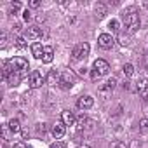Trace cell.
Returning <instances> with one entry per match:
<instances>
[{
    "instance_id": "1",
    "label": "cell",
    "mask_w": 148,
    "mask_h": 148,
    "mask_svg": "<svg viewBox=\"0 0 148 148\" xmlns=\"http://www.w3.org/2000/svg\"><path fill=\"white\" fill-rule=\"evenodd\" d=\"M122 19H124L125 26L129 28V32H136V30L139 28V25H141V21H139V14L136 12V9H127V11H124Z\"/></svg>"
},
{
    "instance_id": "2",
    "label": "cell",
    "mask_w": 148,
    "mask_h": 148,
    "mask_svg": "<svg viewBox=\"0 0 148 148\" xmlns=\"http://www.w3.org/2000/svg\"><path fill=\"white\" fill-rule=\"evenodd\" d=\"M89 52H91V45H89L87 42H82V44L75 45L71 56H73V59H86V58L89 56Z\"/></svg>"
},
{
    "instance_id": "3",
    "label": "cell",
    "mask_w": 148,
    "mask_h": 148,
    "mask_svg": "<svg viewBox=\"0 0 148 148\" xmlns=\"http://www.w3.org/2000/svg\"><path fill=\"white\" fill-rule=\"evenodd\" d=\"M44 82H45V77L42 75L38 70H33V71L30 73L28 84H30V87H32V89H38V87H42V84H44Z\"/></svg>"
},
{
    "instance_id": "4",
    "label": "cell",
    "mask_w": 148,
    "mask_h": 148,
    "mask_svg": "<svg viewBox=\"0 0 148 148\" xmlns=\"http://www.w3.org/2000/svg\"><path fill=\"white\" fill-rule=\"evenodd\" d=\"M113 44H115V38H113L110 33H101V35L98 37V45H99L101 49H105V51L112 49Z\"/></svg>"
},
{
    "instance_id": "5",
    "label": "cell",
    "mask_w": 148,
    "mask_h": 148,
    "mask_svg": "<svg viewBox=\"0 0 148 148\" xmlns=\"http://www.w3.org/2000/svg\"><path fill=\"white\" fill-rule=\"evenodd\" d=\"M73 84H75V77H73L71 71H61V82H59V87L61 89H70Z\"/></svg>"
},
{
    "instance_id": "6",
    "label": "cell",
    "mask_w": 148,
    "mask_h": 148,
    "mask_svg": "<svg viewBox=\"0 0 148 148\" xmlns=\"http://www.w3.org/2000/svg\"><path fill=\"white\" fill-rule=\"evenodd\" d=\"M9 63H11V64H12V68H14V70H18V71H26V70L30 68V64H28V59H25V58H21V56H16V58H12Z\"/></svg>"
},
{
    "instance_id": "7",
    "label": "cell",
    "mask_w": 148,
    "mask_h": 148,
    "mask_svg": "<svg viewBox=\"0 0 148 148\" xmlns=\"http://www.w3.org/2000/svg\"><path fill=\"white\" fill-rule=\"evenodd\" d=\"M40 37H42V28H40V26H37V25L28 26V28H26V32H25V38H30V40H38Z\"/></svg>"
},
{
    "instance_id": "8",
    "label": "cell",
    "mask_w": 148,
    "mask_h": 148,
    "mask_svg": "<svg viewBox=\"0 0 148 148\" xmlns=\"http://www.w3.org/2000/svg\"><path fill=\"white\" fill-rule=\"evenodd\" d=\"M92 105H94V98L89 94H84L77 99V106L80 110H89V108H92Z\"/></svg>"
},
{
    "instance_id": "9",
    "label": "cell",
    "mask_w": 148,
    "mask_h": 148,
    "mask_svg": "<svg viewBox=\"0 0 148 148\" xmlns=\"http://www.w3.org/2000/svg\"><path fill=\"white\" fill-rule=\"evenodd\" d=\"M92 68L99 73V75H108V71H110V64L105 59H96L94 64H92Z\"/></svg>"
},
{
    "instance_id": "10",
    "label": "cell",
    "mask_w": 148,
    "mask_h": 148,
    "mask_svg": "<svg viewBox=\"0 0 148 148\" xmlns=\"http://www.w3.org/2000/svg\"><path fill=\"white\" fill-rule=\"evenodd\" d=\"M51 132H52V136H54L56 141H58V139H61V138L66 134V125H64L63 122H56V124L51 127Z\"/></svg>"
},
{
    "instance_id": "11",
    "label": "cell",
    "mask_w": 148,
    "mask_h": 148,
    "mask_svg": "<svg viewBox=\"0 0 148 148\" xmlns=\"http://www.w3.org/2000/svg\"><path fill=\"white\" fill-rule=\"evenodd\" d=\"M61 122H63L64 125H75V124H77V117L73 115L70 110H63V112H61Z\"/></svg>"
},
{
    "instance_id": "12",
    "label": "cell",
    "mask_w": 148,
    "mask_h": 148,
    "mask_svg": "<svg viewBox=\"0 0 148 148\" xmlns=\"http://www.w3.org/2000/svg\"><path fill=\"white\" fill-rule=\"evenodd\" d=\"M45 82H47L49 86L59 84V82H61V73H59L58 70H51V71L47 73V77H45Z\"/></svg>"
},
{
    "instance_id": "13",
    "label": "cell",
    "mask_w": 148,
    "mask_h": 148,
    "mask_svg": "<svg viewBox=\"0 0 148 148\" xmlns=\"http://www.w3.org/2000/svg\"><path fill=\"white\" fill-rule=\"evenodd\" d=\"M44 51H45V47H42L40 42H33L32 44V54H33V58L42 59L44 58Z\"/></svg>"
},
{
    "instance_id": "14",
    "label": "cell",
    "mask_w": 148,
    "mask_h": 148,
    "mask_svg": "<svg viewBox=\"0 0 148 148\" xmlns=\"http://www.w3.org/2000/svg\"><path fill=\"white\" fill-rule=\"evenodd\" d=\"M7 82H9V86H11V87H16V86H19V82H21V71L14 70V71L11 73V75H9Z\"/></svg>"
},
{
    "instance_id": "15",
    "label": "cell",
    "mask_w": 148,
    "mask_h": 148,
    "mask_svg": "<svg viewBox=\"0 0 148 148\" xmlns=\"http://www.w3.org/2000/svg\"><path fill=\"white\" fill-rule=\"evenodd\" d=\"M7 125H9V129H11V132H12V134L23 132V129H21V124H19V120H18V119H11V120L7 122Z\"/></svg>"
},
{
    "instance_id": "16",
    "label": "cell",
    "mask_w": 148,
    "mask_h": 148,
    "mask_svg": "<svg viewBox=\"0 0 148 148\" xmlns=\"http://www.w3.org/2000/svg\"><path fill=\"white\" fill-rule=\"evenodd\" d=\"M52 59H54V49H52L51 45H47L45 51H44V58H42V61H44L45 64H49V63H52Z\"/></svg>"
},
{
    "instance_id": "17",
    "label": "cell",
    "mask_w": 148,
    "mask_h": 148,
    "mask_svg": "<svg viewBox=\"0 0 148 148\" xmlns=\"http://www.w3.org/2000/svg\"><path fill=\"white\" fill-rule=\"evenodd\" d=\"M136 91H138L139 94L148 92V79H139V80L136 82Z\"/></svg>"
},
{
    "instance_id": "18",
    "label": "cell",
    "mask_w": 148,
    "mask_h": 148,
    "mask_svg": "<svg viewBox=\"0 0 148 148\" xmlns=\"http://www.w3.org/2000/svg\"><path fill=\"white\" fill-rule=\"evenodd\" d=\"M106 11H108V9H106L105 4H98V5H96V18H98V19H103V18L106 16Z\"/></svg>"
},
{
    "instance_id": "19",
    "label": "cell",
    "mask_w": 148,
    "mask_h": 148,
    "mask_svg": "<svg viewBox=\"0 0 148 148\" xmlns=\"http://www.w3.org/2000/svg\"><path fill=\"white\" fill-rule=\"evenodd\" d=\"M108 28H110L112 32L119 33V32H120V21H119V19H112V21L108 23Z\"/></svg>"
},
{
    "instance_id": "20",
    "label": "cell",
    "mask_w": 148,
    "mask_h": 148,
    "mask_svg": "<svg viewBox=\"0 0 148 148\" xmlns=\"http://www.w3.org/2000/svg\"><path fill=\"white\" fill-rule=\"evenodd\" d=\"M122 71H124V75H125V77H131L132 73H134V66H132L131 63H125L124 68H122Z\"/></svg>"
},
{
    "instance_id": "21",
    "label": "cell",
    "mask_w": 148,
    "mask_h": 148,
    "mask_svg": "<svg viewBox=\"0 0 148 148\" xmlns=\"http://www.w3.org/2000/svg\"><path fill=\"white\" fill-rule=\"evenodd\" d=\"M139 131L143 134H148V119H141L139 120Z\"/></svg>"
},
{
    "instance_id": "22",
    "label": "cell",
    "mask_w": 148,
    "mask_h": 148,
    "mask_svg": "<svg viewBox=\"0 0 148 148\" xmlns=\"http://www.w3.org/2000/svg\"><path fill=\"white\" fill-rule=\"evenodd\" d=\"M110 148H127V145H125V141H122V139H115V141L110 143Z\"/></svg>"
},
{
    "instance_id": "23",
    "label": "cell",
    "mask_w": 148,
    "mask_h": 148,
    "mask_svg": "<svg viewBox=\"0 0 148 148\" xmlns=\"http://www.w3.org/2000/svg\"><path fill=\"white\" fill-rule=\"evenodd\" d=\"M14 45H16V47H19V49L26 47V38H25V37H18V38L14 40Z\"/></svg>"
},
{
    "instance_id": "24",
    "label": "cell",
    "mask_w": 148,
    "mask_h": 148,
    "mask_svg": "<svg viewBox=\"0 0 148 148\" xmlns=\"http://www.w3.org/2000/svg\"><path fill=\"white\" fill-rule=\"evenodd\" d=\"M19 11H21V4H19V2H12V4H11V12H12V14H18Z\"/></svg>"
},
{
    "instance_id": "25",
    "label": "cell",
    "mask_w": 148,
    "mask_h": 148,
    "mask_svg": "<svg viewBox=\"0 0 148 148\" xmlns=\"http://www.w3.org/2000/svg\"><path fill=\"white\" fill-rule=\"evenodd\" d=\"M9 131H11V129H9V125H7V124H4V125H2V138H4V139H7V138H9Z\"/></svg>"
},
{
    "instance_id": "26",
    "label": "cell",
    "mask_w": 148,
    "mask_h": 148,
    "mask_svg": "<svg viewBox=\"0 0 148 148\" xmlns=\"http://www.w3.org/2000/svg\"><path fill=\"white\" fill-rule=\"evenodd\" d=\"M37 131H38V132H42V134H44V132H45V131H47V124H37Z\"/></svg>"
},
{
    "instance_id": "27",
    "label": "cell",
    "mask_w": 148,
    "mask_h": 148,
    "mask_svg": "<svg viewBox=\"0 0 148 148\" xmlns=\"http://www.w3.org/2000/svg\"><path fill=\"white\" fill-rule=\"evenodd\" d=\"M23 19H25V21H30V19H32V12H30L28 9L23 11Z\"/></svg>"
},
{
    "instance_id": "28",
    "label": "cell",
    "mask_w": 148,
    "mask_h": 148,
    "mask_svg": "<svg viewBox=\"0 0 148 148\" xmlns=\"http://www.w3.org/2000/svg\"><path fill=\"white\" fill-rule=\"evenodd\" d=\"M30 7H32V9H38V7H40V0H32V2H30Z\"/></svg>"
},
{
    "instance_id": "29",
    "label": "cell",
    "mask_w": 148,
    "mask_h": 148,
    "mask_svg": "<svg viewBox=\"0 0 148 148\" xmlns=\"http://www.w3.org/2000/svg\"><path fill=\"white\" fill-rule=\"evenodd\" d=\"M5 44H7V35H5V33H2V37H0V45L5 47Z\"/></svg>"
},
{
    "instance_id": "30",
    "label": "cell",
    "mask_w": 148,
    "mask_h": 148,
    "mask_svg": "<svg viewBox=\"0 0 148 148\" xmlns=\"http://www.w3.org/2000/svg\"><path fill=\"white\" fill-rule=\"evenodd\" d=\"M120 44H122V45H127V44H129V37L120 35Z\"/></svg>"
},
{
    "instance_id": "31",
    "label": "cell",
    "mask_w": 148,
    "mask_h": 148,
    "mask_svg": "<svg viewBox=\"0 0 148 148\" xmlns=\"http://www.w3.org/2000/svg\"><path fill=\"white\" fill-rule=\"evenodd\" d=\"M115 84H117V80H115V79H110V80L106 82V86H108V87H110L112 91H113V87H115Z\"/></svg>"
},
{
    "instance_id": "32",
    "label": "cell",
    "mask_w": 148,
    "mask_h": 148,
    "mask_svg": "<svg viewBox=\"0 0 148 148\" xmlns=\"http://www.w3.org/2000/svg\"><path fill=\"white\" fill-rule=\"evenodd\" d=\"M51 148H64V145L59 141H54V143H51Z\"/></svg>"
},
{
    "instance_id": "33",
    "label": "cell",
    "mask_w": 148,
    "mask_h": 148,
    "mask_svg": "<svg viewBox=\"0 0 148 148\" xmlns=\"http://www.w3.org/2000/svg\"><path fill=\"white\" fill-rule=\"evenodd\" d=\"M12 148H28V145H25L23 141H19V143H14V146Z\"/></svg>"
},
{
    "instance_id": "34",
    "label": "cell",
    "mask_w": 148,
    "mask_h": 148,
    "mask_svg": "<svg viewBox=\"0 0 148 148\" xmlns=\"http://www.w3.org/2000/svg\"><path fill=\"white\" fill-rule=\"evenodd\" d=\"M99 77H101V75H99V73H98L96 70H92V73H91V79H92V80H98Z\"/></svg>"
},
{
    "instance_id": "35",
    "label": "cell",
    "mask_w": 148,
    "mask_h": 148,
    "mask_svg": "<svg viewBox=\"0 0 148 148\" xmlns=\"http://www.w3.org/2000/svg\"><path fill=\"white\" fill-rule=\"evenodd\" d=\"M37 21H38V23H44V21H45V16H44V14L37 16Z\"/></svg>"
},
{
    "instance_id": "36",
    "label": "cell",
    "mask_w": 148,
    "mask_h": 148,
    "mask_svg": "<svg viewBox=\"0 0 148 148\" xmlns=\"http://www.w3.org/2000/svg\"><path fill=\"white\" fill-rule=\"evenodd\" d=\"M79 148H92V146H89V145H80Z\"/></svg>"
},
{
    "instance_id": "37",
    "label": "cell",
    "mask_w": 148,
    "mask_h": 148,
    "mask_svg": "<svg viewBox=\"0 0 148 148\" xmlns=\"http://www.w3.org/2000/svg\"><path fill=\"white\" fill-rule=\"evenodd\" d=\"M146 70H148V58H146Z\"/></svg>"
},
{
    "instance_id": "38",
    "label": "cell",
    "mask_w": 148,
    "mask_h": 148,
    "mask_svg": "<svg viewBox=\"0 0 148 148\" xmlns=\"http://www.w3.org/2000/svg\"><path fill=\"white\" fill-rule=\"evenodd\" d=\"M145 5H146V7H148V2H146V4H145Z\"/></svg>"
},
{
    "instance_id": "39",
    "label": "cell",
    "mask_w": 148,
    "mask_h": 148,
    "mask_svg": "<svg viewBox=\"0 0 148 148\" xmlns=\"http://www.w3.org/2000/svg\"><path fill=\"white\" fill-rule=\"evenodd\" d=\"M146 58H148V52H146Z\"/></svg>"
}]
</instances>
